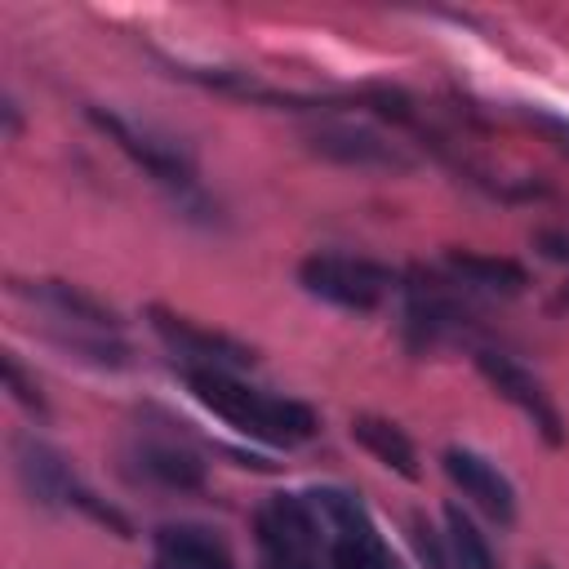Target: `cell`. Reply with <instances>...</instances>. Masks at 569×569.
Instances as JSON below:
<instances>
[{"mask_svg":"<svg viewBox=\"0 0 569 569\" xmlns=\"http://www.w3.org/2000/svg\"><path fill=\"white\" fill-rule=\"evenodd\" d=\"M156 569H236V565H200V560H173V556H156Z\"/></svg>","mask_w":569,"mask_h":569,"instance_id":"21","label":"cell"},{"mask_svg":"<svg viewBox=\"0 0 569 569\" xmlns=\"http://www.w3.org/2000/svg\"><path fill=\"white\" fill-rule=\"evenodd\" d=\"M320 529L329 533V569H400L391 547L382 542L378 525L347 489H311L307 493Z\"/></svg>","mask_w":569,"mask_h":569,"instance_id":"2","label":"cell"},{"mask_svg":"<svg viewBox=\"0 0 569 569\" xmlns=\"http://www.w3.org/2000/svg\"><path fill=\"white\" fill-rule=\"evenodd\" d=\"M13 458H18L22 485H27V493H31L36 502L71 507V498L80 493V480L71 476V467H67V458H62L58 449H49V445L36 440V436H18Z\"/></svg>","mask_w":569,"mask_h":569,"instance_id":"11","label":"cell"},{"mask_svg":"<svg viewBox=\"0 0 569 569\" xmlns=\"http://www.w3.org/2000/svg\"><path fill=\"white\" fill-rule=\"evenodd\" d=\"M538 244H542V253H547V258L569 262V236H565V231H542V236H538Z\"/></svg>","mask_w":569,"mask_h":569,"instance_id":"20","label":"cell"},{"mask_svg":"<svg viewBox=\"0 0 569 569\" xmlns=\"http://www.w3.org/2000/svg\"><path fill=\"white\" fill-rule=\"evenodd\" d=\"M409 542H413V551H418V560H422L427 569H453L449 547H445V533H436L422 516L409 520Z\"/></svg>","mask_w":569,"mask_h":569,"instance_id":"17","label":"cell"},{"mask_svg":"<svg viewBox=\"0 0 569 569\" xmlns=\"http://www.w3.org/2000/svg\"><path fill=\"white\" fill-rule=\"evenodd\" d=\"M529 120H533V129H542V133H551L565 151H569V120L565 116H551V111H529Z\"/></svg>","mask_w":569,"mask_h":569,"instance_id":"19","label":"cell"},{"mask_svg":"<svg viewBox=\"0 0 569 569\" xmlns=\"http://www.w3.org/2000/svg\"><path fill=\"white\" fill-rule=\"evenodd\" d=\"M405 329L418 347H436L440 338H453L467 329L471 307L458 293V280H440L431 271H413L405 284Z\"/></svg>","mask_w":569,"mask_h":569,"instance_id":"7","label":"cell"},{"mask_svg":"<svg viewBox=\"0 0 569 569\" xmlns=\"http://www.w3.org/2000/svg\"><path fill=\"white\" fill-rule=\"evenodd\" d=\"M445 271L467 284V289H485V293H525L529 289V271L516 262V258H502V253H480V249H449L445 253Z\"/></svg>","mask_w":569,"mask_h":569,"instance_id":"13","label":"cell"},{"mask_svg":"<svg viewBox=\"0 0 569 569\" xmlns=\"http://www.w3.org/2000/svg\"><path fill=\"white\" fill-rule=\"evenodd\" d=\"M298 284L333 302L342 311H373L391 289H400V271H391L378 258H356V253H311L298 262Z\"/></svg>","mask_w":569,"mask_h":569,"instance_id":"3","label":"cell"},{"mask_svg":"<svg viewBox=\"0 0 569 569\" xmlns=\"http://www.w3.org/2000/svg\"><path fill=\"white\" fill-rule=\"evenodd\" d=\"M307 147L333 164H347V169H409L413 156L382 138L378 129L369 124H347V120H333V124H320L307 133Z\"/></svg>","mask_w":569,"mask_h":569,"instance_id":"9","label":"cell"},{"mask_svg":"<svg viewBox=\"0 0 569 569\" xmlns=\"http://www.w3.org/2000/svg\"><path fill=\"white\" fill-rule=\"evenodd\" d=\"M258 547L271 569H320V520L307 493H271L253 516Z\"/></svg>","mask_w":569,"mask_h":569,"instance_id":"4","label":"cell"},{"mask_svg":"<svg viewBox=\"0 0 569 569\" xmlns=\"http://www.w3.org/2000/svg\"><path fill=\"white\" fill-rule=\"evenodd\" d=\"M351 440H356V445H365V449H369L387 471H396V476H405V480H418V476H422L413 440H409L391 418L356 413V418H351Z\"/></svg>","mask_w":569,"mask_h":569,"instance_id":"15","label":"cell"},{"mask_svg":"<svg viewBox=\"0 0 569 569\" xmlns=\"http://www.w3.org/2000/svg\"><path fill=\"white\" fill-rule=\"evenodd\" d=\"M22 298H31L36 307H44L53 320L62 325H89V329H120V316L93 298L89 289L80 284H67V280H18L13 284Z\"/></svg>","mask_w":569,"mask_h":569,"instance_id":"12","label":"cell"},{"mask_svg":"<svg viewBox=\"0 0 569 569\" xmlns=\"http://www.w3.org/2000/svg\"><path fill=\"white\" fill-rule=\"evenodd\" d=\"M4 382H9V391H13V400H18V405H27L31 413H44V396H40L36 378H27V373H22V365H18V356H13V351H4Z\"/></svg>","mask_w":569,"mask_h":569,"instance_id":"18","label":"cell"},{"mask_svg":"<svg viewBox=\"0 0 569 569\" xmlns=\"http://www.w3.org/2000/svg\"><path fill=\"white\" fill-rule=\"evenodd\" d=\"M440 467H445V476L489 516V520H498V525H511L516 520V489H511V480L498 471V462H489L485 453H476V449H445V458H440Z\"/></svg>","mask_w":569,"mask_h":569,"instance_id":"10","label":"cell"},{"mask_svg":"<svg viewBox=\"0 0 569 569\" xmlns=\"http://www.w3.org/2000/svg\"><path fill=\"white\" fill-rule=\"evenodd\" d=\"M191 396L213 409L222 422H231L236 431L253 436V440H267V445H302L316 436V409L302 405V400H289V396H271V391H258L249 382H240L236 373H218V369H182Z\"/></svg>","mask_w":569,"mask_h":569,"instance_id":"1","label":"cell"},{"mask_svg":"<svg viewBox=\"0 0 569 569\" xmlns=\"http://www.w3.org/2000/svg\"><path fill=\"white\" fill-rule=\"evenodd\" d=\"M445 547H449V560L453 569H498L485 533L471 525V516L462 507H445Z\"/></svg>","mask_w":569,"mask_h":569,"instance_id":"16","label":"cell"},{"mask_svg":"<svg viewBox=\"0 0 569 569\" xmlns=\"http://www.w3.org/2000/svg\"><path fill=\"white\" fill-rule=\"evenodd\" d=\"M476 369L485 373V382H489L507 405H516V409L533 422V431H538L547 445H560V440H565V422H560L551 396L542 391V382H538L525 365H516V360L502 356V351L480 347V351H476Z\"/></svg>","mask_w":569,"mask_h":569,"instance_id":"8","label":"cell"},{"mask_svg":"<svg viewBox=\"0 0 569 569\" xmlns=\"http://www.w3.org/2000/svg\"><path fill=\"white\" fill-rule=\"evenodd\" d=\"M147 320L156 329V338L182 360V369H218V373H240L253 365V347H244L240 338L209 329L191 316H178L169 307H147Z\"/></svg>","mask_w":569,"mask_h":569,"instance_id":"6","label":"cell"},{"mask_svg":"<svg viewBox=\"0 0 569 569\" xmlns=\"http://www.w3.org/2000/svg\"><path fill=\"white\" fill-rule=\"evenodd\" d=\"M133 471L160 489H173V493H200L204 489V462L178 445H164V440H147L133 449Z\"/></svg>","mask_w":569,"mask_h":569,"instance_id":"14","label":"cell"},{"mask_svg":"<svg viewBox=\"0 0 569 569\" xmlns=\"http://www.w3.org/2000/svg\"><path fill=\"white\" fill-rule=\"evenodd\" d=\"M89 120H93V129L107 133V142H116L160 187H169V191H196V164H191V156L173 138H164L160 129L138 124V120H129V116H120L111 107H89Z\"/></svg>","mask_w":569,"mask_h":569,"instance_id":"5","label":"cell"}]
</instances>
